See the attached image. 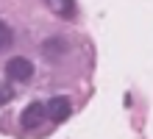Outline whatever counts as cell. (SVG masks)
<instances>
[{"label": "cell", "mask_w": 153, "mask_h": 139, "mask_svg": "<svg viewBox=\"0 0 153 139\" xmlns=\"http://www.w3.org/2000/svg\"><path fill=\"white\" fill-rule=\"evenodd\" d=\"M6 75H8V81L25 83V81L33 78V64H31L28 59H22V56H14V59L6 64Z\"/></svg>", "instance_id": "6da1fadb"}, {"label": "cell", "mask_w": 153, "mask_h": 139, "mask_svg": "<svg viewBox=\"0 0 153 139\" xmlns=\"http://www.w3.org/2000/svg\"><path fill=\"white\" fill-rule=\"evenodd\" d=\"M48 117V106H42V103H31L28 109L22 111V117H20V125L25 128V131H33V128H39L42 125V120Z\"/></svg>", "instance_id": "7a4b0ae2"}, {"label": "cell", "mask_w": 153, "mask_h": 139, "mask_svg": "<svg viewBox=\"0 0 153 139\" xmlns=\"http://www.w3.org/2000/svg\"><path fill=\"white\" fill-rule=\"evenodd\" d=\"M70 111H73V106H70L67 97H50L48 100V117L53 120V123H64V120L70 117Z\"/></svg>", "instance_id": "3957f363"}, {"label": "cell", "mask_w": 153, "mask_h": 139, "mask_svg": "<svg viewBox=\"0 0 153 139\" xmlns=\"http://www.w3.org/2000/svg\"><path fill=\"white\" fill-rule=\"evenodd\" d=\"M45 3H48L50 11L59 14V17H73L75 14V0H45Z\"/></svg>", "instance_id": "277c9868"}, {"label": "cell", "mask_w": 153, "mask_h": 139, "mask_svg": "<svg viewBox=\"0 0 153 139\" xmlns=\"http://www.w3.org/2000/svg\"><path fill=\"white\" fill-rule=\"evenodd\" d=\"M64 48H67V45L61 42V39H48V42L42 45L45 56H50V59H56V56H61V53H64Z\"/></svg>", "instance_id": "5b68a950"}, {"label": "cell", "mask_w": 153, "mask_h": 139, "mask_svg": "<svg viewBox=\"0 0 153 139\" xmlns=\"http://www.w3.org/2000/svg\"><path fill=\"white\" fill-rule=\"evenodd\" d=\"M8 45H11V31H8L6 22H0V50L8 48Z\"/></svg>", "instance_id": "8992f818"}, {"label": "cell", "mask_w": 153, "mask_h": 139, "mask_svg": "<svg viewBox=\"0 0 153 139\" xmlns=\"http://www.w3.org/2000/svg\"><path fill=\"white\" fill-rule=\"evenodd\" d=\"M11 95H14V92H11V86L0 83V106H3V103H8V100H11Z\"/></svg>", "instance_id": "52a82bcc"}]
</instances>
